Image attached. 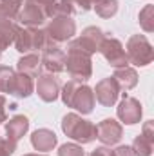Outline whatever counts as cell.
I'll return each instance as SVG.
<instances>
[{
    "mask_svg": "<svg viewBox=\"0 0 154 156\" xmlns=\"http://www.w3.org/2000/svg\"><path fill=\"white\" fill-rule=\"evenodd\" d=\"M26 156H42V154H26Z\"/></svg>",
    "mask_w": 154,
    "mask_h": 156,
    "instance_id": "1f68e13d",
    "label": "cell"
},
{
    "mask_svg": "<svg viewBox=\"0 0 154 156\" xmlns=\"http://www.w3.org/2000/svg\"><path fill=\"white\" fill-rule=\"evenodd\" d=\"M58 156H83V151H82V147H78L75 144H65L60 147Z\"/></svg>",
    "mask_w": 154,
    "mask_h": 156,
    "instance_id": "484cf974",
    "label": "cell"
},
{
    "mask_svg": "<svg viewBox=\"0 0 154 156\" xmlns=\"http://www.w3.org/2000/svg\"><path fill=\"white\" fill-rule=\"evenodd\" d=\"M132 151H134L136 156H149L151 151H152V140L143 136V134H140L134 140V144H132Z\"/></svg>",
    "mask_w": 154,
    "mask_h": 156,
    "instance_id": "603a6c76",
    "label": "cell"
},
{
    "mask_svg": "<svg viewBox=\"0 0 154 156\" xmlns=\"http://www.w3.org/2000/svg\"><path fill=\"white\" fill-rule=\"evenodd\" d=\"M62 129L69 138L76 140L80 144H89L96 138V125H93L91 122L80 118L78 115H73V113L64 116Z\"/></svg>",
    "mask_w": 154,
    "mask_h": 156,
    "instance_id": "3957f363",
    "label": "cell"
},
{
    "mask_svg": "<svg viewBox=\"0 0 154 156\" xmlns=\"http://www.w3.org/2000/svg\"><path fill=\"white\" fill-rule=\"evenodd\" d=\"M18 73H24L27 76H38L40 73V58L37 55H26L18 60Z\"/></svg>",
    "mask_w": 154,
    "mask_h": 156,
    "instance_id": "d6986e66",
    "label": "cell"
},
{
    "mask_svg": "<svg viewBox=\"0 0 154 156\" xmlns=\"http://www.w3.org/2000/svg\"><path fill=\"white\" fill-rule=\"evenodd\" d=\"M53 5L45 7V5H40V4H35V2H27L24 5V9L18 11L16 18L27 27H40L42 24H45L47 18H51V7Z\"/></svg>",
    "mask_w": 154,
    "mask_h": 156,
    "instance_id": "8992f818",
    "label": "cell"
},
{
    "mask_svg": "<svg viewBox=\"0 0 154 156\" xmlns=\"http://www.w3.org/2000/svg\"><path fill=\"white\" fill-rule=\"evenodd\" d=\"M127 60L134 66H147L152 62V47L149 40L142 35H136L127 44Z\"/></svg>",
    "mask_w": 154,
    "mask_h": 156,
    "instance_id": "5b68a950",
    "label": "cell"
},
{
    "mask_svg": "<svg viewBox=\"0 0 154 156\" xmlns=\"http://www.w3.org/2000/svg\"><path fill=\"white\" fill-rule=\"evenodd\" d=\"M113 78L116 80V83L120 85V89H125V91L132 89V87L136 85V82H138L136 71H134V69H129L127 66H125V67H118Z\"/></svg>",
    "mask_w": 154,
    "mask_h": 156,
    "instance_id": "ac0fdd59",
    "label": "cell"
},
{
    "mask_svg": "<svg viewBox=\"0 0 154 156\" xmlns=\"http://www.w3.org/2000/svg\"><path fill=\"white\" fill-rule=\"evenodd\" d=\"M65 69L69 73V76L75 82H85L91 78L93 67H91V55L69 47V53L65 55Z\"/></svg>",
    "mask_w": 154,
    "mask_h": 156,
    "instance_id": "277c9868",
    "label": "cell"
},
{
    "mask_svg": "<svg viewBox=\"0 0 154 156\" xmlns=\"http://www.w3.org/2000/svg\"><path fill=\"white\" fill-rule=\"evenodd\" d=\"M103 38H105V37H103V33H102L100 27H87V29L82 33L80 38L75 40V42H71L69 47L80 49V51H83V53H87V55H93V53H96V51L100 49V44H102Z\"/></svg>",
    "mask_w": 154,
    "mask_h": 156,
    "instance_id": "9c48e42d",
    "label": "cell"
},
{
    "mask_svg": "<svg viewBox=\"0 0 154 156\" xmlns=\"http://www.w3.org/2000/svg\"><path fill=\"white\" fill-rule=\"evenodd\" d=\"M27 2H35V4H40V5H45V7L56 4V0H27Z\"/></svg>",
    "mask_w": 154,
    "mask_h": 156,
    "instance_id": "4dcf8cb0",
    "label": "cell"
},
{
    "mask_svg": "<svg viewBox=\"0 0 154 156\" xmlns=\"http://www.w3.org/2000/svg\"><path fill=\"white\" fill-rule=\"evenodd\" d=\"M89 156H114V154H113V151H109V149H105V147H100V149L93 151Z\"/></svg>",
    "mask_w": 154,
    "mask_h": 156,
    "instance_id": "f546056e",
    "label": "cell"
},
{
    "mask_svg": "<svg viewBox=\"0 0 154 156\" xmlns=\"http://www.w3.org/2000/svg\"><path fill=\"white\" fill-rule=\"evenodd\" d=\"M9 93L15 94V96H20V98L29 96V94L33 93V80H31V76H27V75H24V73L15 75Z\"/></svg>",
    "mask_w": 154,
    "mask_h": 156,
    "instance_id": "e0dca14e",
    "label": "cell"
},
{
    "mask_svg": "<svg viewBox=\"0 0 154 156\" xmlns=\"http://www.w3.org/2000/svg\"><path fill=\"white\" fill-rule=\"evenodd\" d=\"M75 31H76V26L71 16H53L45 35L49 37L51 42H67L75 35Z\"/></svg>",
    "mask_w": 154,
    "mask_h": 156,
    "instance_id": "52a82bcc",
    "label": "cell"
},
{
    "mask_svg": "<svg viewBox=\"0 0 154 156\" xmlns=\"http://www.w3.org/2000/svg\"><path fill=\"white\" fill-rule=\"evenodd\" d=\"M113 154L114 156H136L134 151H132V147H118L116 151H113Z\"/></svg>",
    "mask_w": 154,
    "mask_h": 156,
    "instance_id": "83f0119b",
    "label": "cell"
},
{
    "mask_svg": "<svg viewBox=\"0 0 154 156\" xmlns=\"http://www.w3.org/2000/svg\"><path fill=\"white\" fill-rule=\"evenodd\" d=\"M40 64L47 73H60L65 69V53L56 45H49L47 49H44Z\"/></svg>",
    "mask_w": 154,
    "mask_h": 156,
    "instance_id": "30bf717a",
    "label": "cell"
},
{
    "mask_svg": "<svg viewBox=\"0 0 154 156\" xmlns=\"http://www.w3.org/2000/svg\"><path fill=\"white\" fill-rule=\"evenodd\" d=\"M64 104L67 107H73L82 115H89L94 107V93L87 85H80V82H67L62 91Z\"/></svg>",
    "mask_w": 154,
    "mask_h": 156,
    "instance_id": "6da1fadb",
    "label": "cell"
},
{
    "mask_svg": "<svg viewBox=\"0 0 154 156\" xmlns=\"http://www.w3.org/2000/svg\"><path fill=\"white\" fill-rule=\"evenodd\" d=\"M118 94H120V85L116 83V80L114 78H105L96 85V94L94 96L102 105L109 107L118 100Z\"/></svg>",
    "mask_w": 154,
    "mask_h": 156,
    "instance_id": "8fae6325",
    "label": "cell"
},
{
    "mask_svg": "<svg viewBox=\"0 0 154 156\" xmlns=\"http://www.w3.org/2000/svg\"><path fill=\"white\" fill-rule=\"evenodd\" d=\"M105 58L107 62L113 66V67H125L127 66V55L121 47V44L116 38H103L100 44V49H98Z\"/></svg>",
    "mask_w": 154,
    "mask_h": 156,
    "instance_id": "ba28073f",
    "label": "cell"
},
{
    "mask_svg": "<svg viewBox=\"0 0 154 156\" xmlns=\"http://www.w3.org/2000/svg\"><path fill=\"white\" fill-rule=\"evenodd\" d=\"M7 118V102L4 96H0V122H5Z\"/></svg>",
    "mask_w": 154,
    "mask_h": 156,
    "instance_id": "f1b7e54d",
    "label": "cell"
},
{
    "mask_svg": "<svg viewBox=\"0 0 154 156\" xmlns=\"http://www.w3.org/2000/svg\"><path fill=\"white\" fill-rule=\"evenodd\" d=\"M22 0H0V22L15 20L18 16Z\"/></svg>",
    "mask_w": 154,
    "mask_h": 156,
    "instance_id": "44dd1931",
    "label": "cell"
},
{
    "mask_svg": "<svg viewBox=\"0 0 154 156\" xmlns=\"http://www.w3.org/2000/svg\"><path fill=\"white\" fill-rule=\"evenodd\" d=\"M15 47L20 53H31V51H44L49 45H53V42L45 35V31H40L38 27H27V29H20L16 31V37L13 40Z\"/></svg>",
    "mask_w": 154,
    "mask_h": 156,
    "instance_id": "7a4b0ae2",
    "label": "cell"
},
{
    "mask_svg": "<svg viewBox=\"0 0 154 156\" xmlns=\"http://www.w3.org/2000/svg\"><path fill=\"white\" fill-rule=\"evenodd\" d=\"M118 116L121 118V122L123 123H136L140 116H142V105H140V102L138 100H134V98H125L121 104H120V107H118Z\"/></svg>",
    "mask_w": 154,
    "mask_h": 156,
    "instance_id": "5bb4252c",
    "label": "cell"
},
{
    "mask_svg": "<svg viewBox=\"0 0 154 156\" xmlns=\"http://www.w3.org/2000/svg\"><path fill=\"white\" fill-rule=\"evenodd\" d=\"M151 15H152V7H151V5H147V7H145L142 13H140V22H142V26H143V29H145V31H149V27H147V22H149Z\"/></svg>",
    "mask_w": 154,
    "mask_h": 156,
    "instance_id": "4316f807",
    "label": "cell"
},
{
    "mask_svg": "<svg viewBox=\"0 0 154 156\" xmlns=\"http://www.w3.org/2000/svg\"><path fill=\"white\" fill-rule=\"evenodd\" d=\"M15 73L11 67L0 66V93H9L11 91V83H13Z\"/></svg>",
    "mask_w": 154,
    "mask_h": 156,
    "instance_id": "cb8c5ba5",
    "label": "cell"
},
{
    "mask_svg": "<svg viewBox=\"0 0 154 156\" xmlns=\"http://www.w3.org/2000/svg\"><path fill=\"white\" fill-rule=\"evenodd\" d=\"M37 91L44 102H53L60 93V80L53 75H42L37 83Z\"/></svg>",
    "mask_w": 154,
    "mask_h": 156,
    "instance_id": "4fadbf2b",
    "label": "cell"
},
{
    "mask_svg": "<svg viewBox=\"0 0 154 156\" xmlns=\"http://www.w3.org/2000/svg\"><path fill=\"white\" fill-rule=\"evenodd\" d=\"M16 31H18V27H16L15 20H4V22H0V53L9 44H13V40L16 37Z\"/></svg>",
    "mask_w": 154,
    "mask_h": 156,
    "instance_id": "ffe728a7",
    "label": "cell"
},
{
    "mask_svg": "<svg viewBox=\"0 0 154 156\" xmlns=\"http://www.w3.org/2000/svg\"><path fill=\"white\" fill-rule=\"evenodd\" d=\"M31 144H33V147L37 151H42V153L51 151L56 145V134L53 131H49V129H40L37 133H33Z\"/></svg>",
    "mask_w": 154,
    "mask_h": 156,
    "instance_id": "9a60e30c",
    "label": "cell"
},
{
    "mask_svg": "<svg viewBox=\"0 0 154 156\" xmlns=\"http://www.w3.org/2000/svg\"><path fill=\"white\" fill-rule=\"evenodd\" d=\"M96 138L102 140L105 145H113L116 142H120L121 138V125L116 120H103L102 123L96 125Z\"/></svg>",
    "mask_w": 154,
    "mask_h": 156,
    "instance_id": "7c38bea8",
    "label": "cell"
},
{
    "mask_svg": "<svg viewBox=\"0 0 154 156\" xmlns=\"http://www.w3.org/2000/svg\"><path fill=\"white\" fill-rule=\"evenodd\" d=\"M16 149V142L9 138H0V156H11Z\"/></svg>",
    "mask_w": 154,
    "mask_h": 156,
    "instance_id": "d4e9b609",
    "label": "cell"
},
{
    "mask_svg": "<svg viewBox=\"0 0 154 156\" xmlns=\"http://www.w3.org/2000/svg\"><path fill=\"white\" fill-rule=\"evenodd\" d=\"M93 5H94L96 13L102 18H111L113 15H116V11H118V2L116 0H96Z\"/></svg>",
    "mask_w": 154,
    "mask_h": 156,
    "instance_id": "7402d4cb",
    "label": "cell"
},
{
    "mask_svg": "<svg viewBox=\"0 0 154 156\" xmlns=\"http://www.w3.org/2000/svg\"><path fill=\"white\" fill-rule=\"evenodd\" d=\"M29 129V120L26 116H15L11 118L7 123H5V133H7V138L13 140V142H18Z\"/></svg>",
    "mask_w": 154,
    "mask_h": 156,
    "instance_id": "2e32d148",
    "label": "cell"
}]
</instances>
